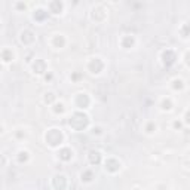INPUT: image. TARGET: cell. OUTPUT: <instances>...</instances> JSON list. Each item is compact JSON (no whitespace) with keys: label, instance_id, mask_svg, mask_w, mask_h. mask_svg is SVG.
<instances>
[{"label":"cell","instance_id":"cell-5","mask_svg":"<svg viewBox=\"0 0 190 190\" xmlns=\"http://www.w3.org/2000/svg\"><path fill=\"white\" fill-rule=\"evenodd\" d=\"M174 61H175V54H174L172 51H166V52L163 54V62H165L166 66H171Z\"/></svg>","mask_w":190,"mask_h":190},{"label":"cell","instance_id":"cell-2","mask_svg":"<svg viewBox=\"0 0 190 190\" xmlns=\"http://www.w3.org/2000/svg\"><path fill=\"white\" fill-rule=\"evenodd\" d=\"M46 141L49 142V146H58L62 141V134L58 129H51L46 134Z\"/></svg>","mask_w":190,"mask_h":190},{"label":"cell","instance_id":"cell-16","mask_svg":"<svg viewBox=\"0 0 190 190\" xmlns=\"http://www.w3.org/2000/svg\"><path fill=\"white\" fill-rule=\"evenodd\" d=\"M186 62L190 66V52H187V54H186Z\"/></svg>","mask_w":190,"mask_h":190},{"label":"cell","instance_id":"cell-3","mask_svg":"<svg viewBox=\"0 0 190 190\" xmlns=\"http://www.w3.org/2000/svg\"><path fill=\"white\" fill-rule=\"evenodd\" d=\"M102 67H104V64H102L101 60H98V58H95V60H92V61L89 62V68H91L92 73H100L102 70Z\"/></svg>","mask_w":190,"mask_h":190},{"label":"cell","instance_id":"cell-12","mask_svg":"<svg viewBox=\"0 0 190 190\" xmlns=\"http://www.w3.org/2000/svg\"><path fill=\"white\" fill-rule=\"evenodd\" d=\"M91 177H92V174H91L89 171H86L85 174H82V180H85V181H91Z\"/></svg>","mask_w":190,"mask_h":190},{"label":"cell","instance_id":"cell-15","mask_svg":"<svg viewBox=\"0 0 190 190\" xmlns=\"http://www.w3.org/2000/svg\"><path fill=\"white\" fill-rule=\"evenodd\" d=\"M55 43H57V45H58V43H60V45H64V39H62L61 36H60V37H57V39H55Z\"/></svg>","mask_w":190,"mask_h":190},{"label":"cell","instance_id":"cell-13","mask_svg":"<svg viewBox=\"0 0 190 190\" xmlns=\"http://www.w3.org/2000/svg\"><path fill=\"white\" fill-rule=\"evenodd\" d=\"M181 33H183L184 37H187V36L190 34V25H184V30L181 31Z\"/></svg>","mask_w":190,"mask_h":190},{"label":"cell","instance_id":"cell-17","mask_svg":"<svg viewBox=\"0 0 190 190\" xmlns=\"http://www.w3.org/2000/svg\"><path fill=\"white\" fill-rule=\"evenodd\" d=\"M186 122L190 123V111H187V113H186Z\"/></svg>","mask_w":190,"mask_h":190},{"label":"cell","instance_id":"cell-6","mask_svg":"<svg viewBox=\"0 0 190 190\" xmlns=\"http://www.w3.org/2000/svg\"><path fill=\"white\" fill-rule=\"evenodd\" d=\"M119 166H120L119 162L115 161V159H109V161L106 162V168H107L109 171H111V172H113V171H117L119 170Z\"/></svg>","mask_w":190,"mask_h":190},{"label":"cell","instance_id":"cell-7","mask_svg":"<svg viewBox=\"0 0 190 190\" xmlns=\"http://www.w3.org/2000/svg\"><path fill=\"white\" fill-rule=\"evenodd\" d=\"M89 161H91V163H100V161H101L100 153L98 152H91L89 153Z\"/></svg>","mask_w":190,"mask_h":190},{"label":"cell","instance_id":"cell-14","mask_svg":"<svg viewBox=\"0 0 190 190\" xmlns=\"http://www.w3.org/2000/svg\"><path fill=\"white\" fill-rule=\"evenodd\" d=\"M163 109H166V110H170L171 109V101L170 100H165V101H163Z\"/></svg>","mask_w":190,"mask_h":190},{"label":"cell","instance_id":"cell-9","mask_svg":"<svg viewBox=\"0 0 190 190\" xmlns=\"http://www.w3.org/2000/svg\"><path fill=\"white\" fill-rule=\"evenodd\" d=\"M61 7H62V5L60 3V2H54V3H51V9H52V12H54V14H58V12L61 11Z\"/></svg>","mask_w":190,"mask_h":190},{"label":"cell","instance_id":"cell-8","mask_svg":"<svg viewBox=\"0 0 190 190\" xmlns=\"http://www.w3.org/2000/svg\"><path fill=\"white\" fill-rule=\"evenodd\" d=\"M60 157L64 159V161H68V159H71V150L70 149H62L60 152Z\"/></svg>","mask_w":190,"mask_h":190},{"label":"cell","instance_id":"cell-11","mask_svg":"<svg viewBox=\"0 0 190 190\" xmlns=\"http://www.w3.org/2000/svg\"><path fill=\"white\" fill-rule=\"evenodd\" d=\"M2 55H3V60H5V61H11V60H12V57H7V55H12V52H9L7 49H5Z\"/></svg>","mask_w":190,"mask_h":190},{"label":"cell","instance_id":"cell-4","mask_svg":"<svg viewBox=\"0 0 190 190\" xmlns=\"http://www.w3.org/2000/svg\"><path fill=\"white\" fill-rule=\"evenodd\" d=\"M76 102H77V106H79L80 109H86L88 104H89V98L85 94H79L77 95V101Z\"/></svg>","mask_w":190,"mask_h":190},{"label":"cell","instance_id":"cell-1","mask_svg":"<svg viewBox=\"0 0 190 190\" xmlns=\"http://www.w3.org/2000/svg\"><path fill=\"white\" fill-rule=\"evenodd\" d=\"M88 125V116H85L83 113H76L71 119H70V126L75 128L76 131H80Z\"/></svg>","mask_w":190,"mask_h":190},{"label":"cell","instance_id":"cell-10","mask_svg":"<svg viewBox=\"0 0 190 190\" xmlns=\"http://www.w3.org/2000/svg\"><path fill=\"white\" fill-rule=\"evenodd\" d=\"M45 16H46V14H45V11H42V9H39V11L34 14V18H36V20H43Z\"/></svg>","mask_w":190,"mask_h":190}]
</instances>
